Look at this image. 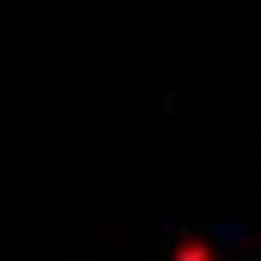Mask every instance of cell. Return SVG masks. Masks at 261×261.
I'll list each match as a JSON object with an SVG mask.
<instances>
[{"label":"cell","instance_id":"obj_1","mask_svg":"<svg viewBox=\"0 0 261 261\" xmlns=\"http://www.w3.org/2000/svg\"><path fill=\"white\" fill-rule=\"evenodd\" d=\"M176 261H219V255H213V243H200V237H182V243H176Z\"/></svg>","mask_w":261,"mask_h":261}]
</instances>
